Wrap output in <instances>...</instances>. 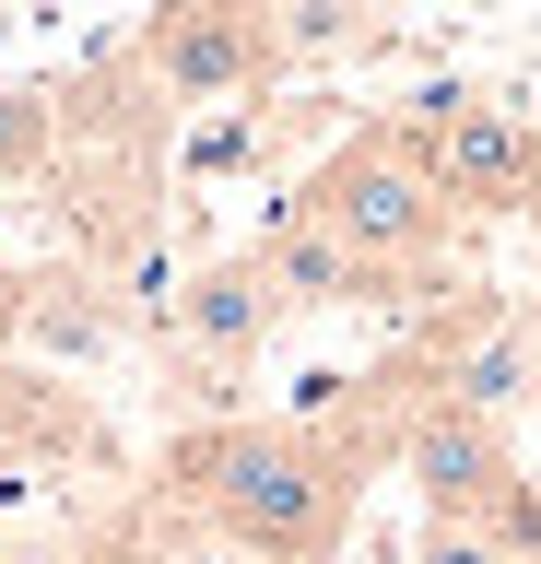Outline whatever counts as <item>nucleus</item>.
Segmentation results:
<instances>
[{
	"label": "nucleus",
	"mask_w": 541,
	"mask_h": 564,
	"mask_svg": "<svg viewBox=\"0 0 541 564\" xmlns=\"http://www.w3.org/2000/svg\"><path fill=\"white\" fill-rule=\"evenodd\" d=\"M259 271H271V294H283V317L294 306H400V271H377V259H354L342 236H318L306 212H283L271 236L248 247Z\"/></svg>",
	"instance_id": "0eeeda50"
},
{
	"label": "nucleus",
	"mask_w": 541,
	"mask_h": 564,
	"mask_svg": "<svg viewBox=\"0 0 541 564\" xmlns=\"http://www.w3.org/2000/svg\"><path fill=\"white\" fill-rule=\"evenodd\" d=\"M400 470L424 494V529H483L495 494L518 482V435L495 412H470V400H424L412 435H400Z\"/></svg>",
	"instance_id": "39448f33"
},
{
	"label": "nucleus",
	"mask_w": 541,
	"mask_h": 564,
	"mask_svg": "<svg viewBox=\"0 0 541 564\" xmlns=\"http://www.w3.org/2000/svg\"><path fill=\"white\" fill-rule=\"evenodd\" d=\"M24 282H36V271H12V259H0V352L24 341Z\"/></svg>",
	"instance_id": "f8f14e48"
},
{
	"label": "nucleus",
	"mask_w": 541,
	"mask_h": 564,
	"mask_svg": "<svg viewBox=\"0 0 541 564\" xmlns=\"http://www.w3.org/2000/svg\"><path fill=\"white\" fill-rule=\"evenodd\" d=\"M130 59L153 70V95H177V106H236L259 83H283L271 0H153Z\"/></svg>",
	"instance_id": "20e7f679"
},
{
	"label": "nucleus",
	"mask_w": 541,
	"mask_h": 564,
	"mask_svg": "<svg viewBox=\"0 0 541 564\" xmlns=\"http://www.w3.org/2000/svg\"><path fill=\"white\" fill-rule=\"evenodd\" d=\"M389 12H400V0H271V47H283V70L354 59V47L389 35Z\"/></svg>",
	"instance_id": "1a4fd4ad"
},
{
	"label": "nucleus",
	"mask_w": 541,
	"mask_h": 564,
	"mask_svg": "<svg viewBox=\"0 0 541 564\" xmlns=\"http://www.w3.org/2000/svg\"><path fill=\"white\" fill-rule=\"evenodd\" d=\"M95 458V412H83L59 377H24V365H0V470H24V458Z\"/></svg>",
	"instance_id": "6e6552de"
},
{
	"label": "nucleus",
	"mask_w": 541,
	"mask_h": 564,
	"mask_svg": "<svg viewBox=\"0 0 541 564\" xmlns=\"http://www.w3.org/2000/svg\"><path fill=\"white\" fill-rule=\"evenodd\" d=\"M47 153V95H0V176H24Z\"/></svg>",
	"instance_id": "9d476101"
},
{
	"label": "nucleus",
	"mask_w": 541,
	"mask_h": 564,
	"mask_svg": "<svg viewBox=\"0 0 541 564\" xmlns=\"http://www.w3.org/2000/svg\"><path fill=\"white\" fill-rule=\"evenodd\" d=\"M165 329H177L188 352H213V365H248V352L283 329V294H271V271L236 247L213 271H188V294H165Z\"/></svg>",
	"instance_id": "423d86ee"
},
{
	"label": "nucleus",
	"mask_w": 541,
	"mask_h": 564,
	"mask_svg": "<svg viewBox=\"0 0 541 564\" xmlns=\"http://www.w3.org/2000/svg\"><path fill=\"white\" fill-rule=\"evenodd\" d=\"M294 212H306L318 236H342L354 259L400 271V282H412V271L435 259V247L459 236V212H447V200L424 188V165L400 153V130H389V118L342 141V153H329V165L306 176V188H294Z\"/></svg>",
	"instance_id": "f03ea898"
},
{
	"label": "nucleus",
	"mask_w": 541,
	"mask_h": 564,
	"mask_svg": "<svg viewBox=\"0 0 541 564\" xmlns=\"http://www.w3.org/2000/svg\"><path fill=\"white\" fill-rule=\"evenodd\" d=\"M424 564H506L483 529H424Z\"/></svg>",
	"instance_id": "9b49d317"
},
{
	"label": "nucleus",
	"mask_w": 541,
	"mask_h": 564,
	"mask_svg": "<svg viewBox=\"0 0 541 564\" xmlns=\"http://www.w3.org/2000/svg\"><path fill=\"white\" fill-rule=\"evenodd\" d=\"M400 153L424 165V188L447 212H530L541 200V130L518 118V106H483V95H424L412 118H389Z\"/></svg>",
	"instance_id": "7ed1b4c3"
},
{
	"label": "nucleus",
	"mask_w": 541,
	"mask_h": 564,
	"mask_svg": "<svg viewBox=\"0 0 541 564\" xmlns=\"http://www.w3.org/2000/svg\"><path fill=\"white\" fill-rule=\"evenodd\" d=\"M530 212H541V200H530Z\"/></svg>",
	"instance_id": "ddd939ff"
},
{
	"label": "nucleus",
	"mask_w": 541,
	"mask_h": 564,
	"mask_svg": "<svg viewBox=\"0 0 541 564\" xmlns=\"http://www.w3.org/2000/svg\"><path fill=\"white\" fill-rule=\"evenodd\" d=\"M165 494L201 506L259 564H329L354 529V458L318 447L306 423H248V412L165 435Z\"/></svg>",
	"instance_id": "f257e3e1"
}]
</instances>
